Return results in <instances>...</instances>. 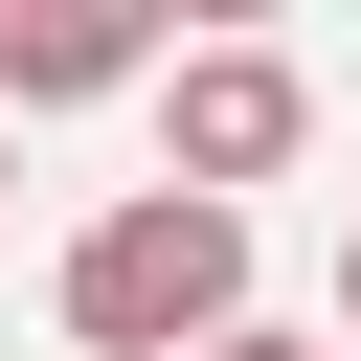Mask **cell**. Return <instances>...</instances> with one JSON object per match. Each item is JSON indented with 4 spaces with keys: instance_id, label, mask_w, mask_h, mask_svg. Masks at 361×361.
<instances>
[{
    "instance_id": "1",
    "label": "cell",
    "mask_w": 361,
    "mask_h": 361,
    "mask_svg": "<svg viewBox=\"0 0 361 361\" xmlns=\"http://www.w3.org/2000/svg\"><path fill=\"white\" fill-rule=\"evenodd\" d=\"M68 338L90 361H203V338H248V203H180V180H135V203H90L68 226Z\"/></svg>"
},
{
    "instance_id": "2",
    "label": "cell",
    "mask_w": 361,
    "mask_h": 361,
    "mask_svg": "<svg viewBox=\"0 0 361 361\" xmlns=\"http://www.w3.org/2000/svg\"><path fill=\"white\" fill-rule=\"evenodd\" d=\"M158 135H180V203H248V180L316 135V90H293V45H180V68H158Z\"/></svg>"
},
{
    "instance_id": "3",
    "label": "cell",
    "mask_w": 361,
    "mask_h": 361,
    "mask_svg": "<svg viewBox=\"0 0 361 361\" xmlns=\"http://www.w3.org/2000/svg\"><path fill=\"white\" fill-rule=\"evenodd\" d=\"M203 361H316V338H271V316H248V338H203Z\"/></svg>"
},
{
    "instance_id": "4",
    "label": "cell",
    "mask_w": 361,
    "mask_h": 361,
    "mask_svg": "<svg viewBox=\"0 0 361 361\" xmlns=\"http://www.w3.org/2000/svg\"><path fill=\"white\" fill-rule=\"evenodd\" d=\"M338 338H361V248H338Z\"/></svg>"
},
{
    "instance_id": "5",
    "label": "cell",
    "mask_w": 361,
    "mask_h": 361,
    "mask_svg": "<svg viewBox=\"0 0 361 361\" xmlns=\"http://www.w3.org/2000/svg\"><path fill=\"white\" fill-rule=\"evenodd\" d=\"M0 180H23V135H0Z\"/></svg>"
}]
</instances>
